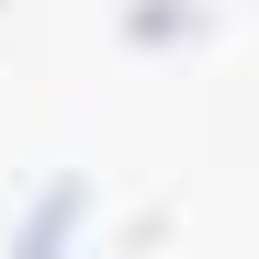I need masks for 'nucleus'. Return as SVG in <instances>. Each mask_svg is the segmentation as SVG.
<instances>
[{"instance_id": "1", "label": "nucleus", "mask_w": 259, "mask_h": 259, "mask_svg": "<svg viewBox=\"0 0 259 259\" xmlns=\"http://www.w3.org/2000/svg\"><path fill=\"white\" fill-rule=\"evenodd\" d=\"M68 214H79V181L46 192V226H23V259H57V248H68Z\"/></svg>"}]
</instances>
